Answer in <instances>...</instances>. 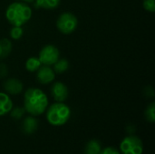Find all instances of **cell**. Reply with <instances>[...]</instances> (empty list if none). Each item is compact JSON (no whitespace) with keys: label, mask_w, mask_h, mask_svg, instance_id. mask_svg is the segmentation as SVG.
<instances>
[{"label":"cell","mask_w":155,"mask_h":154,"mask_svg":"<svg viewBox=\"0 0 155 154\" xmlns=\"http://www.w3.org/2000/svg\"><path fill=\"white\" fill-rule=\"evenodd\" d=\"M10 36L12 39L18 40L23 36L24 31L22 29V26H13L12 29L10 30Z\"/></svg>","instance_id":"19"},{"label":"cell","mask_w":155,"mask_h":154,"mask_svg":"<svg viewBox=\"0 0 155 154\" xmlns=\"http://www.w3.org/2000/svg\"><path fill=\"white\" fill-rule=\"evenodd\" d=\"M54 71L56 74H63L69 68V62L65 58H59L54 64Z\"/></svg>","instance_id":"16"},{"label":"cell","mask_w":155,"mask_h":154,"mask_svg":"<svg viewBox=\"0 0 155 154\" xmlns=\"http://www.w3.org/2000/svg\"><path fill=\"white\" fill-rule=\"evenodd\" d=\"M120 152L122 154H143V142L135 135L126 136L120 143Z\"/></svg>","instance_id":"5"},{"label":"cell","mask_w":155,"mask_h":154,"mask_svg":"<svg viewBox=\"0 0 155 154\" xmlns=\"http://www.w3.org/2000/svg\"><path fill=\"white\" fill-rule=\"evenodd\" d=\"M35 5L47 10H53L59 6L61 0H35Z\"/></svg>","instance_id":"13"},{"label":"cell","mask_w":155,"mask_h":154,"mask_svg":"<svg viewBox=\"0 0 155 154\" xmlns=\"http://www.w3.org/2000/svg\"><path fill=\"white\" fill-rule=\"evenodd\" d=\"M19 2H24V3H26V4H30V3H34L35 0H17Z\"/></svg>","instance_id":"25"},{"label":"cell","mask_w":155,"mask_h":154,"mask_svg":"<svg viewBox=\"0 0 155 154\" xmlns=\"http://www.w3.org/2000/svg\"><path fill=\"white\" fill-rule=\"evenodd\" d=\"M48 106L46 94L38 88H28L24 95V108L32 116L44 113Z\"/></svg>","instance_id":"1"},{"label":"cell","mask_w":155,"mask_h":154,"mask_svg":"<svg viewBox=\"0 0 155 154\" xmlns=\"http://www.w3.org/2000/svg\"><path fill=\"white\" fill-rule=\"evenodd\" d=\"M12 51V43L7 38L0 39V60L6 58Z\"/></svg>","instance_id":"12"},{"label":"cell","mask_w":155,"mask_h":154,"mask_svg":"<svg viewBox=\"0 0 155 154\" xmlns=\"http://www.w3.org/2000/svg\"><path fill=\"white\" fill-rule=\"evenodd\" d=\"M25 112V108H23V107H15L14 109L12 108V110L10 111V115L15 120H20L24 116Z\"/></svg>","instance_id":"18"},{"label":"cell","mask_w":155,"mask_h":154,"mask_svg":"<svg viewBox=\"0 0 155 154\" xmlns=\"http://www.w3.org/2000/svg\"><path fill=\"white\" fill-rule=\"evenodd\" d=\"M51 94L57 103H64L68 98L69 91L64 84L56 82L51 87Z\"/></svg>","instance_id":"8"},{"label":"cell","mask_w":155,"mask_h":154,"mask_svg":"<svg viewBox=\"0 0 155 154\" xmlns=\"http://www.w3.org/2000/svg\"><path fill=\"white\" fill-rule=\"evenodd\" d=\"M5 17L13 26H22L31 19L32 9L26 3L16 1L7 6Z\"/></svg>","instance_id":"2"},{"label":"cell","mask_w":155,"mask_h":154,"mask_svg":"<svg viewBox=\"0 0 155 154\" xmlns=\"http://www.w3.org/2000/svg\"><path fill=\"white\" fill-rule=\"evenodd\" d=\"M99 154H121L119 152V151L114 148V147H106L103 150H101V152Z\"/></svg>","instance_id":"21"},{"label":"cell","mask_w":155,"mask_h":154,"mask_svg":"<svg viewBox=\"0 0 155 154\" xmlns=\"http://www.w3.org/2000/svg\"><path fill=\"white\" fill-rule=\"evenodd\" d=\"M102 150L101 143L97 140H91L84 148V154H99Z\"/></svg>","instance_id":"14"},{"label":"cell","mask_w":155,"mask_h":154,"mask_svg":"<svg viewBox=\"0 0 155 154\" xmlns=\"http://www.w3.org/2000/svg\"><path fill=\"white\" fill-rule=\"evenodd\" d=\"M4 88L7 93L12 95H16L22 93L24 86L19 79L9 78L4 83Z\"/></svg>","instance_id":"9"},{"label":"cell","mask_w":155,"mask_h":154,"mask_svg":"<svg viewBox=\"0 0 155 154\" xmlns=\"http://www.w3.org/2000/svg\"><path fill=\"white\" fill-rule=\"evenodd\" d=\"M13 108V102L10 97L4 93H0V116L5 115Z\"/></svg>","instance_id":"11"},{"label":"cell","mask_w":155,"mask_h":154,"mask_svg":"<svg viewBox=\"0 0 155 154\" xmlns=\"http://www.w3.org/2000/svg\"><path fill=\"white\" fill-rule=\"evenodd\" d=\"M7 72H8V69L6 65L5 64H0V77L1 78L5 77L7 75Z\"/></svg>","instance_id":"23"},{"label":"cell","mask_w":155,"mask_h":154,"mask_svg":"<svg viewBox=\"0 0 155 154\" xmlns=\"http://www.w3.org/2000/svg\"><path fill=\"white\" fill-rule=\"evenodd\" d=\"M126 130L128 131V133H129L130 134H133V133L135 132V128H134V126H133V125H131V126L127 127V128H126Z\"/></svg>","instance_id":"24"},{"label":"cell","mask_w":155,"mask_h":154,"mask_svg":"<svg viewBox=\"0 0 155 154\" xmlns=\"http://www.w3.org/2000/svg\"><path fill=\"white\" fill-rule=\"evenodd\" d=\"M144 115H145V119L149 122V123H154L155 122V103L153 102L151 103L146 110H145V113H144Z\"/></svg>","instance_id":"17"},{"label":"cell","mask_w":155,"mask_h":154,"mask_svg":"<svg viewBox=\"0 0 155 154\" xmlns=\"http://www.w3.org/2000/svg\"><path fill=\"white\" fill-rule=\"evenodd\" d=\"M41 65H42V64H41L40 60L38 59V57H35V56L29 57V58L26 60L25 64V69H26L28 72H30V73H35V72H36V71L39 69V67H40Z\"/></svg>","instance_id":"15"},{"label":"cell","mask_w":155,"mask_h":154,"mask_svg":"<svg viewBox=\"0 0 155 154\" xmlns=\"http://www.w3.org/2000/svg\"><path fill=\"white\" fill-rule=\"evenodd\" d=\"M38 127V122L34 116H28L25 118L22 123V130L25 134L34 133Z\"/></svg>","instance_id":"10"},{"label":"cell","mask_w":155,"mask_h":154,"mask_svg":"<svg viewBox=\"0 0 155 154\" xmlns=\"http://www.w3.org/2000/svg\"><path fill=\"white\" fill-rule=\"evenodd\" d=\"M55 78L54 71L48 65L42 64L36 71V79L42 84H48Z\"/></svg>","instance_id":"7"},{"label":"cell","mask_w":155,"mask_h":154,"mask_svg":"<svg viewBox=\"0 0 155 154\" xmlns=\"http://www.w3.org/2000/svg\"><path fill=\"white\" fill-rule=\"evenodd\" d=\"M78 25V19L77 17L70 13V12H64L61 14L56 21V27L57 29L64 34H72L75 31Z\"/></svg>","instance_id":"4"},{"label":"cell","mask_w":155,"mask_h":154,"mask_svg":"<svg viewBox=\"0 0 155 154\" xmlns=\"http://www.w3.org/2000/svg\"><path fill=\"white\" fill-rule=\"evenodd\" d=\"M60 57V53L57 47L52 44H47L42 48L39 53L38 59L44 65H53Z\"/></svg>","instance_id":"6"},{"label":"cell","mask_w":155,"mask_h":154,"mask_svg":"<svg viewBox=\"0 0 155 154\" xmlns=\"http://www.w3.org/2000/svg\"><path fill=\"white\" fill-rule=\"evenodd\" d=\"M143 7L148 12H155V0H143Z\"/></svg>","instance_id":"20"},{"label":"cell","mask_w":155,"mask_h":154,"mask_svg":"<svg viewBox=\"0 0 155 154\" xmlns=\"http://www.w3.org/2000/svg\"><path fill=\"white\" fill-rule=\"evenodd\" d=\"M144 94L145 96L149 98H153L154 97V91L152 86H146L144 88Z\"/></svg>","instance_id":"22"},{"label":"cell","mask_w":155,"mask_h":154,"mask_svg":"<svg viewBox=\"0 0 155 154\" xmlns=\"http://www.w3.org/2000/svg\"><path fill=\"white\" fill-rule=\"evenodd\" d=\"M71 116V110L64 103H55L52 104L46 112V119L51 125L62 126L65 124Z\"/></svg>","instance_id":"3"}]
</instances>
